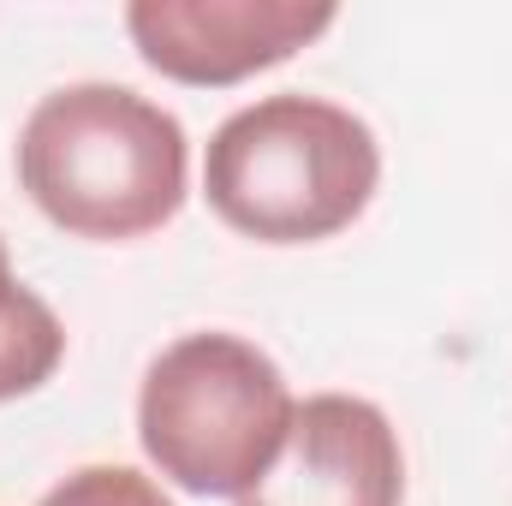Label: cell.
I'll return each instance as SVG.
<instances>
[{
    "mask_svg": "<svg viewBox=\"0 0 512 506\" xmlns=\"http://www.w3.org/2000/svg\"><path fill=\"white\" fill-rule=\"evenodd\" d=\"M292 411L298 399L262 346L239 334H185L143 370L137 441L185 495L239 501L280 459Z\"/></svg>",
    "mask_w": 512,
    "mask_h": 506,
    "instance_id": "obj_3",
    "label": "cell"
},
{
    "mask_svg": "<svg viewBox=\"0 0 512 506\" xmlns=\"http://www.w3.org/2000/svg\"><path fill=\"white\" fill-rule=\"evenodd\" d=\"M66 358V328L60 316L12 274L6 239H0V405L36 393Z\"/></svg>",
    "mask_w": 512,
    "mask_h": 506,
    "instance_id": "obj_6",
    "label": "cell"
},
{
    "mask_svg": "<svg viewBox=\"0 0 512 506\" xmlns=\"http://www.w3.org/2000/svg\"><path fill=\"white\" fill-rule=\"evenodd\" d=\"M36 506H173V501L131 465H84V471L60 477Z\"/></svg>",
    "mask_w": 512,
    "mask_h": 506,
    "instance_id": "obj_7",
    "label": "cell"
},
{
    "mask_svg": "<svg viewBox=\"0 0 512 506\" xmlns=\"http://www.w3.org/2000/svg\"><path fill=\"white\" fill-rule=\"evenodd\" d=\"M405 453L382 405L358 393H310L292 411L280 459L239 506H399Z\"/></svg>",
    "mask_w": 512,
    "mask_h": 506,
    "instance_id": "obj_5",
    "label": "cell"
},
{
    "mask_svg": "<svg viewBox=\"0 0 512 506\" xmlns=\"http://www.w3.org/2000/svg\"><path fill=\"white\" fill-rule=\"evenodd\" d=\"M382 185L376 131L352 108L286 90L239 108L209 137V209L256 245H316L346 233Z\"/></svg>",
    "mask_w": 512,
    "mask_h": 506,
    "instance_id": "obj_2",
    "label": "cell"
},
{
    "mask_svg": "<svg viewBox=\"0 0 512 506\" xmlns=\"http://www.w3.org/2000/svg\"><path fill=\"white\" fill-rule=\"evenodd\" d=\"M185 126L126 84H66L18 131L24 197L72 239H143L185 209Z\"/></svg>",
    "mask_w": 512,
    "mask_h": 506,
    "instance_id": "obj_1",
    "label": "cell"
},
{
    "mask_svg": "<svg viewBox=\"0 0 512 506\" xmlns=\"http://www.w3.org/2000/svg\"><path fill=\"white\" fill-rule=\"evenodd\" d=\"M340 12L322 0H131L126 30L173 84L221 90L310 48Z\"/></svg>",
    "mask_w": 512,
    "mask_h": 506,
    "instance_id": "obj_4",
    "label": "cell"
}]
</instances>
